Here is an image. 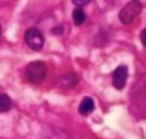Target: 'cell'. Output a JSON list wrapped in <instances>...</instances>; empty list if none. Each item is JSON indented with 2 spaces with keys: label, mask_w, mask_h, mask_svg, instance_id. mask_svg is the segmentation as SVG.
<instances>
[{
  "label": "cell",
  "mask_w": 146,
  "mask_h": 139,
  "mask_svg": "<svg viewBox=\"0 0 146 139\" xmlns=\"http://www.w3.org/2000/svg\"><path fill=\"white\" fill-rule=\"evenodd\" d=\"M143 7H144V5H143L141 0H131V2H127V4L122 7L120 14H119L120 23H124V24H131V23L141 14Z\"/></svg>",
  "instance_id": "obj_1"
},
{
  "label": "cell",
  "mask_w": 146,
  "mask_h": 139,
  "mask_svg": "<svg viewBox=\"0 0 146 139\" xmlns=\"http://www.w3.org/2000/svg\"><path fill=\"white\" fill-rule=\"evenodd\" d=\"M45 76H46V65H45V62H40V60L38 62H31L26 67V77L33 84L43 83Z\"/></svg>",
  "instance_id": "obj_2"
},
{
  "label": "cell",
  "mask_w": 146,
  "mask_h": 139,
  "mask_svg": "<svg viewBox=\"0 0 146 139\" xmlns=\"http://www.w3.org/2000/svg\"><path fill=\"white\" fill-rule=\"evenodd\" d=\"M24 41H26V45H28L31 50H41V48H43V43H45V38H43V34H41L40 29L31 28V29L26 31Z\"/></svg>",
  "instance_id": "obj_3"
},
{
  "label": "cell",
  "mask_w": 146,
  "mask_h": 139,
  "mask_svg": "<svg viewBox=\"0 0 146 139\" xmlns=\"http://www.w3.org/2000/svg\"><path fill=\"white\" fill-rule=\"evenodd\" d=\"M127 76H129L127 67H125V65H119L115 71H113V74H112L113 88H117V89H124V86H125V83H127Z\"/></svg>",
  "instance_id": "obj_4"
},
{
  "label": "cell",
  "mask_w": 146,
  "mask_h": 139,
  "mask_svg": "<svg viewBox=\"0 0 146 139\" xmlns=\"http://www.w3.org/2000/svg\"><path fill=\"white\" fill-rule=\"evenodd\" d=\"M93 110H95V101H93V98H84V100L79 103V113H81V115H90Z\"/></svg>",
  "instance_id": "obj_5"
},
{
  "label": "cell",
  "mask_w": 146,
  "mask_h": 139,
  "mask_svg": "<svg viewBox=\"0 0 146 139\" xmlns=\"http://www.w3.org/2000/svg\"><path fill=\"white\" fill-rule=\"evenodd\" d=\"M58 83H60V86H64V88H72V86L78 84V76H76V74H65V76H62V77L58 79Z\"/></svg>",
  "instance_id": "obj_6"
},
{
  "label": "cell",
  "mask_w": 146,
  "mask_h": 139,
  "mask_svg": "<svg viewBox=\"0 0 146 139\" xmlns=\"http://www.w3.org/2000/svg\"><path fill=\"white\" fill-rule=\"evenodd\" d=\"M72 21H74V24H78V26L84 24L86 14H84V11H83L81 7H76V9H74V12H72Z\"/></svg>",
  "instance_id": "obj_7"
},
{
  "label": "cell",
  "mask_w": 146,
  "mask_h": 139,
  "mask_svg": "<svg viewBox=\"0 0 146 139\" xmlns=\"http://www.w3.org/2000/svg\"><path fill=\"white\" fill-rule=\"evenodd\" d=\"M12 108V100L7 95H0V113L9 112Z\"/></svg>",
  "instance_id": "obj_8"
},
{
  "label": "cell",
  "mask_w": 146,
  "mask_h": 139,
  "mask_svg": "<svg viewBox=\"0 0 146 139\" xmlns=\"http://www.w3.org/2000/svg\"><path fill=\"white\" fill-rule=\"evenodd\" d=\"M46 139H72V136L67 134L65 130H57V132H53L52 136H48Z\"/></svg>",
  "instance_id": "obj_9"
},
{
  "label": "cell",
  "mask_w": 146,
  "mask_h": 139,
  "mask_svg": "<svg viewBox=\"0 0 146 139\" xmlns=\"http://www.w3.org/2000/svg\"><path fill=\"white\" fill-rule=\"evenodd\" d=\"M72 2H74V5H76V7H83V5L90 4L91 0H72Z\"/></svg>",
  "instance_id": "obj_10"
},
{
  "label": "cell",
  "mask_w": 146,
  "mask_h": 139,
  "mask_svg": "<svg viewBox=\"0 0 146 139\" xmlns=\"http://www.w3.org/2000/svg\"><path fill=\"white\" fill-rule=\"evenodd\" d=\"M141 43H143V45L146 46V28H144V29L141 31Z\"/></svg>",
  "instance_id": "obj_11"
},
{
  "label": "cell",
  "mask_w": 146,
  "mask_h": 139,
  "mask_svg": "<svg viewBox=\"0 0 146 139\" xmlns=\"http://www.w3.org/2000/svg\"><path fill=\"white\" fill-rule=\"evenodd\" d=\"M0 34H2V26H0Z\"/></svg>",
  "instance_id": "obj_12"
}]
</instances>
